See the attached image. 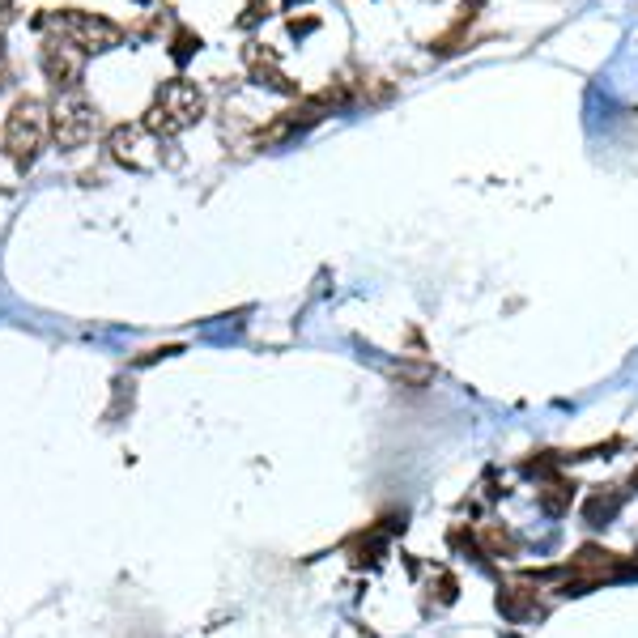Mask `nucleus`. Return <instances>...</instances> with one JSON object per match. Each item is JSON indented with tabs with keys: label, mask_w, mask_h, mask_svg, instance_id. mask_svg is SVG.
<instances>
[{
	"label": "nucleus",
	"mask_w": 638,
	"mask_h": 638,
	"mask_svg": "<svg viewBox=\"0 0 638 638\" xmlns=\"http://www.w3.org/2000/svg\"><path fill=\"white\" fill-rule=\"evenodd\" d=\"M392 379L400 383V388H426V383L434 379V366L430 362H400Z\"/></svg>",
	"instance_id": "12"
},
{
	"label": "nucleus",
	"mask_w": 638,
	"mask_h": 638,
	"mask_svg": "<svg viewBox=\"0 0 638 638\" xmlns=\"http://www.w3.org/2000/svg\"><path fill=\"white\" fill-rule=\"evenodd\" d=\"M39 26H47L52 35L69 39L73 47H81L86 56H103V52H115L124 47L128 30L120 22L103 18V13H90V9H56V13H43Z\"/></svg>",
	"instance_id": "2"
},
{
	"label": "nucleus",
	"mask_w": 638,
	"mask_h": 638,
	"mask_svg": "<svg viewBox=\"0 0 638 638\" xmlns=\"http://www.w3.org/2000/svg\"><path fill=\"white\" fill-rule=\"evenodd\" d=\"M575 490H579V485L570 477L553 473V477H545L541 485H536V507H541L545 519H562V515H570V507H575Z\"/></svg>",
	"instance_id": "9"
},
{
	"label": "nucleus",
	"mask_w": 638,
	"mask_h": 638,
	"mask_svg": "<svg viewBox=\"0 0 638 638\" xmlns=\"http://www.w3.org/2000/svg\"><path fill=\"white\" fill-rule=\"evenodd\" d=\"M52 141V128H47V103L39 98H18V103L9 107L5 115V132H0V145H5V154L13 158L18 171H30V166L39 162L43 145Z\"/></svg>",
	"instance_id": "3"
},
{
	"label": "nucleus",
	"mask_w": 638,
	"mask_h": 638,
	"mask_svg": "<svg viewBox=\"0 0 638 638\" xmlns=\"http://www.w3.org/2000/svg\"><path fill=\"white\" fill-rule=\"evenodd\" d=\"M243 64H247V73H251V81H256V86L277 90V94H298V86H294L290 77H285L281 60H277V52H273L268 43H247Z\"/></svg>",
	"instance_id": "7"
},
{
	"label": "nucleus",
	"mask_w": 638,
	"mask_h": 638,
	"mask_svg": "<svg viewBox=\"0 0 638 638\" xmlns=\"http://www.w3.org/2000/svg\"><path fill=\"white\" fill-rule=\"evenodd\" d=\"M434 592H439V604H456V596H460V579L451 575V570H439V575H434Z\"/></svg>",
	"instance_id": "15"
},
{
	"label": "nucleus",
	"mask_w": 638,
	"mask_h": 638,
	"mask_svg": "<svg viewBox=\"0 0 638 638\" xmlns=\"http://www.w3.org/2000/svg\"><path fill=\"white\" fill-rule=\"evenodd\" d=\"M621 507H626V494H621L617 485H596V490L587 494V502H583V524L587 528H609L613 519L621 515Z\"/></svg>",
	"instance_id": "10"
},
{
	"label": "nucleus",
	"mask_w": 638,
	"mask_h": 638,
	"mask_svg": "<svg viewBox=\"0 0 638 638\" xmlns=\"http://www.w3.org/2000/svg\"><path fill=\"white\" fill-rule=\"evenodd\" d=\"M477 545H481L485 558H515V553H519V541L498 524H481L477 528Z\"/></svg>",
	"instance_id": "11"
},
{
	"label": "nucleus",
	"mask_w": 638,
	"mask_h": 638,
	"mask_svg": "<svg viewBox=\"0 0 638 638\" xmlns=\"http://www.w3.org/2000/svg\"><path fill=\"white\" fill-rule=\"evenodd\" d=\"M158 145L162 141L145 124H115L107 132V158L128 166V171H149V166H154V154H149V149H158Z\"/></svg>",
	"instance_id": "6"
},
{
	"label": "nucleus",
	"mask_w": 638,
	"mask_h": 638,
	"mask_svg": "<svg viewBox=\"0 0 638 638\" xmlns=\"http://www.w3.org/2000/svg\"><path fill=\"white\" fill-rule=\"evenodd\" d=\"M196 52H200V35H192V30H179V35H175V47H171L175 64H188Z\"/></svg>",
	"instance_id": "14"
},
{
	"label": "nucleus",
	"mask_w": 638,
	"mask_h": 638,
	"mask_svg": "<svg viewBox=\"0 0 638 638\" xmlns=\"http://www.w3.org/2000/svg\"><path fill=\"white\" fill-rule=\"evenodd\" d=\"M494 609L507 617V621H515V626H524V621H532V617L545 613V609H541V587H532L528 579L502 583L498 596H494Z\"/></svg>",
	"instance_id": "8"
},
{
	"label": "nucleus",
	"mask_w": 638,
	"mask_h": 638,
	"mask_svg": "<svg viewBox=\"0 0 638 638\" xmlns=\"http://www.w3.org/2000/svg\"><path fill=\"white\" fill-rule=\"evenodd\" d=\"M39 69H43V77L52 81L56 90H77L81 86V73H86V52L73 47L69 39H60V35L47 30L43 47H39Z\"/></svg>",
	"instance_id": "5"
},
{
	"label": "nucleus",
	"mask_w": 638,
	"mask_h": 638,
	"mask_svg": "<svg viewBox=\"0 0 638 638\" xmlns=\"http://www.w3.org/2000/svg\"><path fill=\"white\" fill-rule=\"evenodd\" d=\"M47 128H52V141L64 154L86 149L98 132V107L81 90H60L52 103H47Z\"/></svg>",
	"instance_id": "4"
},
{
	"label": "nucleus",
	"mask_w": 638,
	"mask_h": 638,
	"mask_svg": "<svg viewBox=\"0 0 638 638\" xmlns=\"http://www.w3.org/2000/svg\"><path fill=\"white\" fill-rule=\"evenodd\" d=\"M383 549H388V541H383V536L371 528V536H358V545H354V562L358 566H366V562H383Z\"/></svg>",
	"instance_id": "13"
},
{
	"label": "nucleus",
	"mask_w": 638,
	"mask_h": 638,
	"mask_svg": "<svg viewBox=\"0 0 638 638\" xmlns=\"http://www.w3.org/2000/svg\"><path fill=\"white\" fill-rule=\"evenodd\" d=\"M9 77H13V69H9V60H5V52H0V90L9 86Z\"/></svg>",
	"instance_id": "17"
},
{
	"label": "nucleus",
	"mask_w": 638,
	"mask_h": 638,
	"mask_svg": "<svg viewBox=\"0 0 638 638\" xmlns=\"http://www.w3.org/2000/svg\"><path fill=\"white\" fill-rule=\"evenodd\" d=\"M205 107H209L205 90H200L196 81L171 77V81H162V86H158L154 103H149L141 124L154 132L158 141H171V137H179V132H188V128H196L200 120H205Z\"/></svg>",
	"instance_id": "1"
},
{
	"label": "nucleus",
	"mask_w": 638,
	"mask_h": 638,
	"mask_svg": "<svg viewBox=\"0 0 638 638\" xmlns=\"http://www.w3.org/2000/svg\"><path fill=\"white\" fill-rule=\"evenodd\" d=\"M319 22L315 18H307V22H298V18H290V35H307V30H315Z\"/></svg>",
	"instance_id": "16"
},
{
	"label": "nucleus",
	"mask_w": 638,
	"mask_h": 638,
	"mask_svg": "<svg viewBox=\"0 0 638 638\" xmlns=\"http://www.w3.org/2000/svg\"><path fill=\"white\" fill-rule=\"evenodd\" d=\"M630 490H638V464H634V473H630Z\"/></svg>",
	"instance_id": "18"
}]
</instances>
